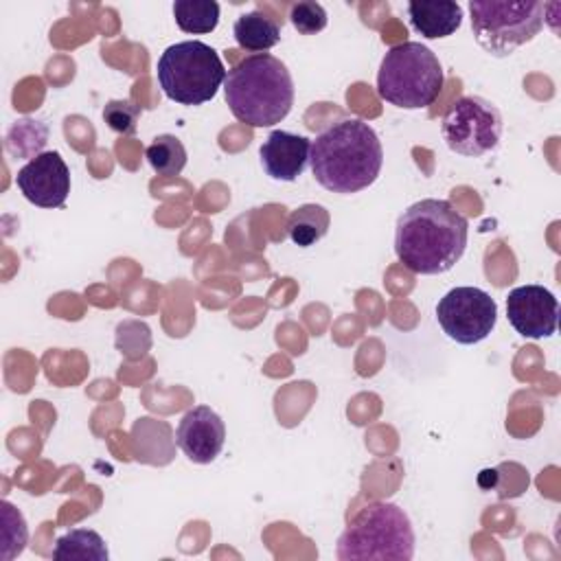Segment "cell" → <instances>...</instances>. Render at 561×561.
<instances>
[{"instance_id":"obj_1","label":"cell","mask_w":561,"mask_h":561,"mask_svg":"<svg viewBox=\"0 0 561 561\" xmlns=\"http://www.w3.org/2000/svg\"><path fill=\"white\" fill-rule=\"evenodd\" d=\"M469 224L447 199L427 197L408 206L394 228L397 259L414 274L451 270L467 248Z\"/></svg>"},{"instance_id":"obj_2","label":"cell","mask_w":561,"mask_h":561,"mask_svg":"<svg viewBox=\"0 0 561 561\" xmlns=\"http://www.w3.org/2000/svg\"><path fill=\"white\" fill-rule=\"evenodd\" d=\"M309 164L316 182L340 195L368 188L383 164L377 131L362 118H340L311 140Z\"/></svg>"},{"instance_id":"obj_3","label":"cell","mask_w":561,"mask_h":561,"mask_svg":"<svg viewBox=\"0 0 561 561\" xmlns=\"http://www.w3.org/2000/svg\"><path fill=\"white\" fill-rule=\"evenodd\" d=\"M224 94L237 121L250 127H272L294 105V79L278 57L256 53L226 72Z\"/></svg>"},{"instance_id":"obj_4","label":"cell","mask_w":561,"mask_h":561,"mask_svg":"<svg viewBox=\"0 0 561 561\" xmlns=\"http://www.w3.org/2000/svg\"><path fill=\"white\" fill-rule=\"evenodd\" d=\"M445 83L438 57L421 42H401L388 48L377 70V94L401 110L430 107Z\"/></svg>"},{"instance_id":"obj_5","label":"cell","mask_w":561,"mask_h":561,"mask_svg":"<svg viewBox=\"0 0 561 561\" xmlns=\"http://www.w3.org/2000/svg\"><path fill=\"white\" fill-rule=\"evenodd\" d=\"M335 554L340 561H410L414 557V530L410 517L392 502H370L348 522L337 539Z\"/></svg>"},{"instance_id":"obj_6","label":"cell","mask_w":561,"mask_h":561,"mask_svg":"<svg viewBox=\"0 0 561 561\" xmlns=\"http://www.w3.org/2000/svg\"><path fill=\"white\" fill-rule=\"evenodd\" d=\"M167 99L180 105H202L215 99L226 81V68L215 48L199 39L171 44L156 66Z\"/></svg>"},{"instance_id":"obj_7","label":"cell","mask_w":561,"mask_h":561,"mask_svg":"<svg viewBox=\"0 0 561 561\" xmlns=\"http://www.w3.org/2000/svg\"><path fill=\"white\" fill-rule=\"evenodd\" d=\"M543 9L537 0H471L476 42L493 57H508L543 28Z\"/></svg>"},{"instance_id":"obj_8","label":"cell","mask_w":561,"mask_h":561,"mask_svg":"<svg viewBox=\"0 0 561 561\" xmlns=\"http://www.w3.org/2000/svg\"><path fill=\"white\" fill-rule=\"evenodd\" d=\"M440 134L449 151L482 158L500 145L502 114L482 96H460L443 114Z\"/></svg>"},{"instance_id":"obj_9","label":"cell","mask_w":561,"mask_h":561,"mask_svg":"<svg viewBox=\"0 0 561 561\" xmlns=\"http://www.w3.org/2000/svg\"><path fill=\"white\" fill-rule=\"evenodd\" d=\"M443 333L458 344H478L497 322L495 300L480 287H454L436 305Z\"/></svg>"},{"instance_id":"obj_10","label":"cell","mask_w":561,"mask_h":561,"mask_svg":"<svg viewBox=\"0 0 561 561\" xmlns=\"http://www.w3.org/2000/svg\"><path fill=\"white\" fill-rule=\"evenodd\" d=\"M20 193L39 208L64 206L70 193V171L59 151L33 156L15 175Z\"/></svg>"},{"instance_id":"obj_11","label":"cell","mask_w":561,"mask_h":561,"mask_svg":"<svg viewBox=\"0 0 561 561\" xmlns=\"http://www.w3.org/2000/svg\"><path fill=\"white\" fill-rule=\"evenodd\" d=\"M506 316L522 337L541 340L557 331L559 302L543 285H522L508 291Z\"/></svg>"},{"instance_id":"obj_12","label":"cell","mask_w":561,"mask_h":561,"mask_svg":"<svg viewBox=\"0 0 561 561\" xmlns=\"http://www.w3.org/2000/svg\"><path fill=\"white\" fill-rule=\"evenodd\" d=\"M224 440L226 425L221 416L208 405H195L188 410L175 430L178 447L188 460L197 465L213 462L224 449Z\"/></svg>"},{"instance_id":"obj_13","label":"cell","mask_w":561,"mask_h":561,"mask_svg":"<svg viewBox=\"0 0 561 561\" xmlns=\"http://www.w3.org/2000/svg\"><path fill=\"white\" fill-rule=\"evenodd\" d=\"M311 140L291 131L274 129L259 149L261 164L272 180L294 182L302 175L309 162Z\"/></svg>"},{"instance_id":"obj_14","label":"cell","mask_w":561,"mask_h":561,"mask_svg":"<svg viewBox=\"0 0 561 561\" xmlns=\"http://www.w3.org/2000/svg\"><path fill=\"white\" fill-rule=\"evenodd\" d=\"M408 18L423 37L443 39L460 28L462 7L454 0H414L408 4Z\"/></svg>"},{"instance_id":"obj_15","label":"cell","mask_w":561,"mask_h":561,"mask_svg":"<svg viewBox=\"0 0 561 561\" xmlns=\"http://www.w3.org/2000/svg\"><path fill=\"white\" fill-rule=\"evenodd\" d=\"M232 35L243 50L256 55L274 48L280 42V26L274 18L261 11H250L234 20Z\"/></svg>"},{"instance_id":"obj_16","label":"cell","mask_w":561,"mask_h":561,"mask_svg":"<svg viewBox=\"0 0 561 561\" xmlns=\"http://www.w3.org/2000/svg\"><path fill=\"white\" fill-rule=\"evenodd\" d=\"M55 561H107L110 552L103 537L90 528H75L55 541Z\"/></svg>"},{"instance_id":"obj_17","label":"cell","mask_w":561,"mask_h":561,"mask_svg":"<svg viewBox=\"0 0 561 561\" xmlns=\"http://www.w3.org/2000/svg\"><path fill=\"white\" fill-rule=\"evenodd\" d=\"M329 224H331V217L324 206L302 204L296 210H291L287 219V234L296 245L309 248L329 232Z\"/></svg>"},{"instance_id":"obj_18","label":"cell","mask_w":561,"mask_h":561,"mask_svg":"<svg viewBox=\"0 0 561 561\" xmlns=\"http://www.w3.org/2000/svg\"><path fill=\"white\" fill-rule=\"evenodd\" d=\"M173 18L184 33H213L219 24V4L215 0H178L173 2Z\"/></svg>"},{"instance_id":"obj_19","label":"cell","mask_w":561,"mask_h":561,"mask_svg":"<svg viewBox=\"0 0 561 561\" xmlns=\"http://www.w3.org/2000/svg\"><path fill=\"white\" fill-rule=\"evenodd\" d=\"M145 158L158 175H178L186 167V149L178 136L160 134L145 149Z\"/></svg>"},{"instance_id":"obj_20","label":"cell","mask_w":561,"mask_h":561,"mask_svg":"<svg viewBox=\"0 0 561 561\" xmlns=\"http://www.w3.org/2000/svg\"><path fill=\"white\" fill-rule=\"evenodd\" d=\"M0 508H2V524H4L2 526V559L9 561L24 550V546L28 541V528H26L22 513L13 504L2 502Z\"/></svg>"},{"instance_id":"obj_21","label":"cell","mask_w":561,"mask_h":561,"mask_svg":"<svg viewBox=\"0 0 561 561\" xmlns=\"http://www.w3.org/2000/svg\"><path fill=\"white\" fill-rule=\"evenodd\" d=\"M138 118H140V107L129 99H114V101H107L103 107V121L107 123V127L123 136H131L136 131Z\"/></svg>"},{"instance_id":"obj_22","label":"cell","mask_w":561,"mask_h":561,"mask_svg":"<svg viewBox=\"0 0 561 561\" xmlns=\"http://www.w3.org/2000/svg\"><path fill=\"white\" fill-rule=\"evenodd\" d=\"M289 22L298 33L313 35L327 26V11L320 2H311V0L296 2L289 9Z\"/></svg>"}]
</instances>
